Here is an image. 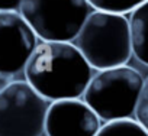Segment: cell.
<instances>
[{"label": "cell", "instance_id": "10", "mask_svg": "<svg viewBox=\"0 0 148 136\" xmlns=\"http://www.w3.org/2000/svg\"><path fill=\"white\" fill-rule=\"evenodd\" d=\"M87 2L95 10L128 16L138 6L145 3L147 0H87Z\"/></svg>", "mask_w": 148, "mask_h": 136}, {"label": "cell", "instance_id": "4", "mask_svg": "<svg viewBox=\"0 0 148 136\" xmlns=\"http://www.w3.org/2000/svg\"><path fill=\"white\" fill-rule=\"evenodd\" d=\"M95 9L87 0H22L19 13L38 41L71 42Z\"/></svg>", "mask_w": 148, "mask_h": 136}, {"label": "cell", "instance_id": "1", "mask_svg": "<svg viewBox=\"0 0 148 136\" xmlns=\"http://www.w3.org/2000/svg\"><path fill=\"white\" fill-rule=\"evenodd\" d=\"M93 70L71 42L39 41L23 80L48 103L82 99Z\"/></svg>", "mask_w": 148, "mask_h": 136}, {"label": "cell", "instance_id": "8", "mask_svg": "<svg viewBox=\"0 0 148 136\" xmlns=\"http://www.w3.org/2000/svg\"><path fill=\"white\" fill-rule=\"evenodd\" d=\"M132 41V56L148 67V0L128 15Z\"/></svg>", "mask_w": 148, "mask_h": 136}, {"label": "cell", "instance_id": "2", "mask_svg": "<svg viewBox=\"0 0 148 136\" xmlns=\"http://www.w3.org/2000/svg\"><path fill=\"white\" fill-rule=\"evenodd\" d=\"M71 44L93 71L128 65L132 58L128 16L93 10Z\"/></svg>", "mask_w": 148, "mask_h": 136}, {"label": "cell", "instance_id": "7", "mask_svg": "<svg viewBox=\"0 0 148 136\" xmlns=\"http://www.w3.org/2000/svg\"><path fill=\"white\" fill-rule=\"evenodd\" d=\"M102 126L99 117L82 99L52 101L45 116V136H95Z\"/></svg>", "mask_w": 148, "mask_h": 136}, {"label": "cell", "instance_id": "6", "mask_svg": "<svg viewBox=\"0 0 148 136\" xmlns=\"http://www.w3.org/2000/svg\"><path fill=\"white\" fill-rule=\"evenodd\" d=\"M38 42L19 12H0V90L23 80Z\"/></svg>", "mask_w": 148, "mask_h": 136}, {"label": "cell", "instance_id": "5", "mask_svg": "<svg viewBox=\"0 0 148 136\" xmlns=\"http://www.w3.org/2000/svg\"><path fill=\"white\" fill-rule=\"evenodd\" d=\"M49 103L25 81L0 90V136H45Z\"/></svg>", "mask_w": 148, "mask_h": 136}, {"label": "cell", "instance_id": "9", "mask_svg": "<svg viewBox=\"0 0 148 136\" xmlns=\"http://www.w3.org/2000/svg\"><path fill=\"white\" fill-rule=\"evenodd\" d=\"M95 136H148L145 129L134 119L102 123Z\"/></svg>", "mask_w": 148, "mask_h": 136}, {"label": "cell", "instance_id": "3", "mask_svg": "<svg viewBox=\"0 0 148 136\" xmlns=\"http://www.w3.org/2000/svg\"><path fill=\"white\" fill-rule=\"evenodd\" d=\"M144 75L131 65L95 71L82 100L102 123L135 117Z\"/></svg>", "mask_w": 148, "mask_h": 136}, {"label": "cell", "instance_id": "12", "mask_svg": "<svg viewBox=\"0 0 148 136\" xmlns=\"http://www.w3.org/2000/svg\"><path fill=\"white\" fill-rule=\"evenodd\" d=\"M22 0H0V12H19Z\"/></svg>", "mask_w": 148, "mask_h": 136}, {"label": "cell", "instance_id": "11", "mask_svg": "<svg viewBox=\"0 0 148 136\" xmlns=\"http://www.w3.org/2000/svg\"><path fill=\"white\" fill-rule=\"evenodd\" d=\"M134 120H136L148 133V75L144 77V86L141 90V96L138 100Z\"/></svg>", "mask_w": 148, "mask_h": 136}]
</instances>
